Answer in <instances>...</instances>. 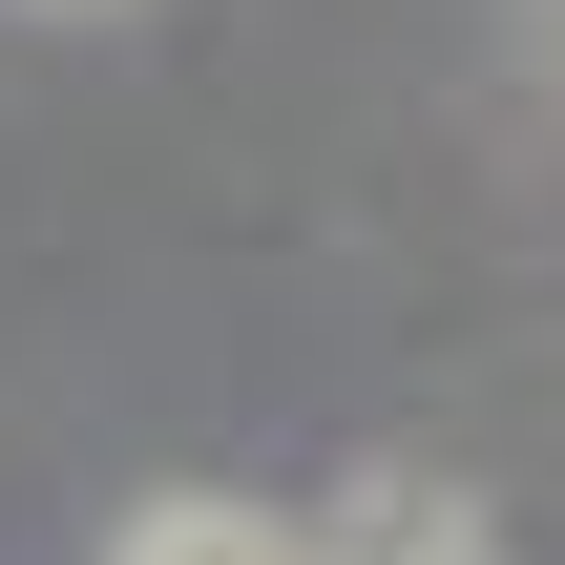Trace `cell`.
<instances>
[{
	"label": "cell",
	"mask_w": 565,
	"mask_h": 565,
	"mask_svg": "<svg viewBox=\"0 0 565 565\" xmlns=\"http://www.w3.org/2000/svg\"><path fill=\"white\" fill-rule=\"evenodd\" d=\"M105 565H315L273 503H231V482H168V503H126V545Z\"/></svg>",
	"instance_id": "cell-1"
},
{
	"label": "cell",
	"mask_w": 565,
	"mask_h": 565,
	"mask_svg": "<svg viewBox=\"0 0 565 565\" xmlns=\"http://www.w3.org/2000/svg\"><path fill=\"white\" fill-rule=\"evenodd\" d=\"M42 21H105V0H42Z\"/></svg>",
	"instance_id": "cell-3"
},
{
	"label": "cell",
	"mask_w": 565,
	"mask_h": 565,
	"mask_svg": "<svg viewBox=\"0 0 565 565\" xmlns=\"http://www.w3.org/2000/svg\"><path fill=\"white\" fill-rule=\"evenodd\" d=\"M356 565H482V524L419 503V482H356Z\"/></svg>",
	"instance_id": "cell-2"
}]
</instances>
